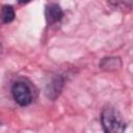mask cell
<instances>
[{
  "mask_svg": "<svg viewBox=\"0 0 133 133\" xmlns=\"http://www.w3.org/2000/svg\"><path fill=\"white\" fill-rule=\"evenodd\" d=\"M11 95L14 100L20 106H28L32 102V94L30 87L22 81H17L12 84Z\"/></svg>",
  "mask_w": 133,
  "mask_h": 133,
  "instance_id": "7a4b0ae2",
  "label": "cell"
},
{
  "mask_svg": "<svg viewBox=\"0 0 133 133\" xmlns=\"http://www.w3.org/2000/svg\"><path fill=\"white\" fill-rule=\"evenodd\" d=\"M45 17H46V21L49 25L55 24L57 22H59L62 17H63V10L62 8L56 4V3H50L46 6L45 9Z\"/></svg>",
  "mask_w": 133,
  "mask_h": 133,
  "instance_id": "3957f363",
  "label": "cell"
},
{
  "mask_svg": "<svg viewBox=\"0 0 133 133\" xmlns=\"http://www.w3.org/2000/svg\"><path fill=\"white\" fill-rule=\"evenodd\" d=\"M31 0H18V2L20 4H26V3H29Z\"/></svg>",
  "mask_w": 133,
  "mask_h": 133,
  "instance_id": "ba28073f",
  "label": "cell"
},
{
  "mask_svg": "<svg viewBox=\"0 0 133 133\" xmlns=\"http://www.w3.org/2000/svg\"><path fill=\"white\" fill-rule=\"evenodd\" d=\"M99 66L107 72L115 71L122 66V60L119 57H114V56H109V57H104L99 63Z\"/></svg>",
  "mask_w": 133,
  "mask_h": 133,
  "instance_id": "5b68a950",
  "label": "cell"
},
{
  "mask_svg": "<svg viewBox=\"0 0 133 133\" xmlns=\"http://www.w3.org/2000/svg\"><path fill=\"white\" fill-rule=\"evenodd\" d=\"M101 124L107 133H122L126 129V122L122 114L113 107H106L101 113Z\"/></svg>",
  "mask_w": 133,
  "mask_h": 133,
  "instance_id": "6da1fadb",
  "label": "cell"
},
{
  "mask_svg": "<svg viewBox=\"0 0 133 133\" xmlns=\"http://www.w3.org/2000/svg\"><path fill=\"white\" fill-rule=\"evenodd\" d=\"M109 4L119 9L133 8V0H108Z\"/></svg>",
  "mask_w": 133,
  "mask_h": 133,
  "instance_id": "52a82bcc",
  "label": "cell"
},
{
  "mask_svg": "<svg viewBox=\"0 0 133 133\" xmlns=\"http://www.w3.org/2000/svg\"><path fill=\"white\" fill-rule=\"evenodd\" d=\"M63 86V78L61 76H56L52 79V81L48 84L47 88H46V95L49 99H56Z\"/></svg>",
  "mask_w": 133,
  "mask_h": 133,
  "instance_id": "277c9868",
  "label": "cell"
},
{
  "mask_svg": "<svg viewBox=\"0 0 133 133\" xmlns=\"http://www.w3.org/2000/svg\"><path fill=\"white\" fill-rule=\"evenodd\" d=\"M15 16H16V12H15V9L11 5H8V4H5L2 6V9H1V20L3 23L5 24H8L10 22L14 21L15 19Z\"/></svg>",
  "mask_w": 133,
  "mask_h": 133,
  "instance_id": "8992f818",
  "label": "cell"
}]
</instances>
